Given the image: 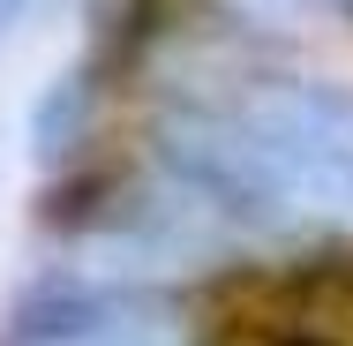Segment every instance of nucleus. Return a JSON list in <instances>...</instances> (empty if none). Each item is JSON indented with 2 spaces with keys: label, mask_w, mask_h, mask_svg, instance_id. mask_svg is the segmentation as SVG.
Here are the masks:
<instances>
[{
  "label": "nucleus",
  "mask_w": 353,
  "mask_h": 346,
  "mask_svg": "<svg viewBox=\"0 0 353 346\" xmlns=\"http://www.w3.org/2000/svg\"><path fill=\"white\" fill-rule=\"evenodd\" d=\"M0 346H196V316L173 294L53 278V294L23 324H8Z\"/></svg>",
  "instance_id": "1"
},
{
  "label": "nucleus",
  "mask_w": 353,
  "mask_h": 346,
  "mask_svg": "<svg viewBox=\"0 0 353 346\" xmlns=\"http://www.w3.org/2000/svg\"><path fill=\"white\" fill-rule=\"evenodd\" d=\"M218 98H233L241 113L271 121L285 136L316 143L323 158H339L353 173V83H331V75H256V83H233Z\"/></svg>",
  "instance_id": "2"
},
{
  "label": "nucleus",
  "mask_w": 353,
  "mask_h": 346,
  "mask_svg": "<svg viewBox=\"0 0 353 346\" xmlns=\"http://www.w3.org/2000/svg\"><path fill=\"white\" fill-rule=\"evenodd\" d=\"M83 136H90V68H61L30 106V151L38 158H68Z\"/></svg>",
  "instance_id": "3"
},
{
  "label": "nucleus",
  "mask_w": 353,
  "mask_h": 346,
  "mask_svg": "<svg viewBox=\"0 0 353 346\" xmlns=\"http://www.w3.org/2000/svg\"><path fill=\"white\" fill-rule=\"evenodd\" d=\"M30 8H38V0H0V46H8V38L30 23Z\"/></svg>",
  "instance_id": "4"
},
{
  "label": "nucleus",
  "mask_w": 353,
  "mask_h": 346,
  "mask_svg": "<svg viewBox=\"0 0 353 346\" xmlns=\"http://www.w3.org/2000/svg\"><path fill=\"white\" fill-rule=\"evenodd\" d=\"M279 346H339V339H279Z\"/></svg>",
  "instance_id": "5"
}]
</instances>
